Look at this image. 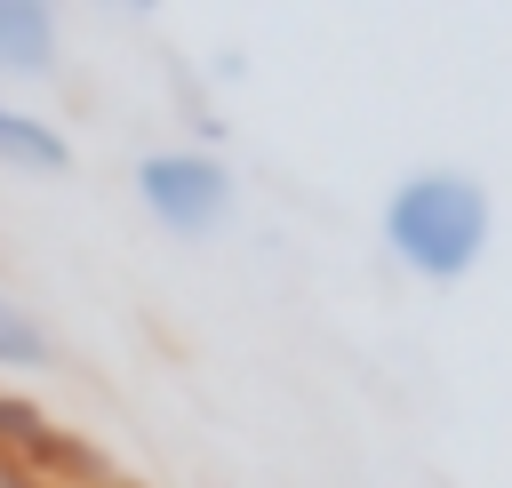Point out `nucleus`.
<instances>
[{"label": "nucleus", "instance_id": "obj_3", "mask_svg": "<svg viewBox=\"0 0 512 488\" xmlns=\"http://www.w3.org/2000/svg\"><path fill=\"white\" fill-rule=\"evenodd\" d=\"M64 64V24L48 0H0V88H40Z\"/></svg>", "mask_w": 512, "mask_h": 488}, {"label": "nucleus", "instance_id": "obj_1", "mask_svg": "<svg viewBox=\"0 0 512 488\" xmlns=\"http://www.w3.org/2000/svg\"><path fill=\"white\" fill-rule=\"evenodd\" d=\"M384 248H392V264L400 272H416V280H464L480 256H488V240H496V200H488V184L480 176H464V168H408L392 192H384Z\"/></svg>", "mask_w": 512, "mask_h": 488}, {"label": "nucleus", "instance_id": "obj_5", "mask_svg": "<svg viewBox=\"0 0 512 488\" xmlns=\"http://www.w3.org/2000/svg\"><path fill=\"white\" fill-rule=\"evenodd\" d=\"M56 360H64L56 328H48L24 296H0V376H40V368H56Z\"/></svg>", "mask_w": 512, "mask_h": 488}, {"label": "nucleus", "instance_id": "obj_4", "mask_svg": "<svg viewBox=\"0 0 512 488\" xmlns=\"http://www.w3.org/2000/svg\"><path fill=\"white\" fill-rule=\"evenodd\" d=\"M0 168L8 176H72L80 152H72V136L56 120H40V112H24V104L0 96Z\"/></svg>", "mask_w": 512, "mask_h": 488}, {"label": "nucleus", "instance_id": "obj_6", "mask_svg": "<svg viewBox=\"0 0 512 488\" xmlns=\"http://www.w3.org/2000/svg\"><path fill=\"white\" fill-rule=\"evenodd\" d=\"M0 488H64V480H40V472H24V464H0Z\"/></svg>", "mask_w": 512, "mask_h": 488}, {"label": "nucleus", "instance_id": "obj_7", "mask_svg": "<svg viewBox=\"0 0 512 488\" xmlns=\"http://www.w3.org/2000/svg\"><path fill=\"white\" fill-rule=\"evenodd\" d=\"M104 488H144V480H120V472H112V480H104Z\"/></svg>", "mask_w": 512, "mask_h": 488}, {"label": "nucleus", "instance_id": "obj_2", "mask_svg": "<svg viewBox=\"0 0 512 488\" xmlns=\"http://www.w3.org/2000/svg\"><path fill=\"white\" fill-rule=\"evenodd\" d=\"M128 184H136V208L168 240H216L240 208V184H232L224 152H208V144H160L128 168Z\"/></svg>", "mask_w": 512, "mask_h": 488}]
</instances>
